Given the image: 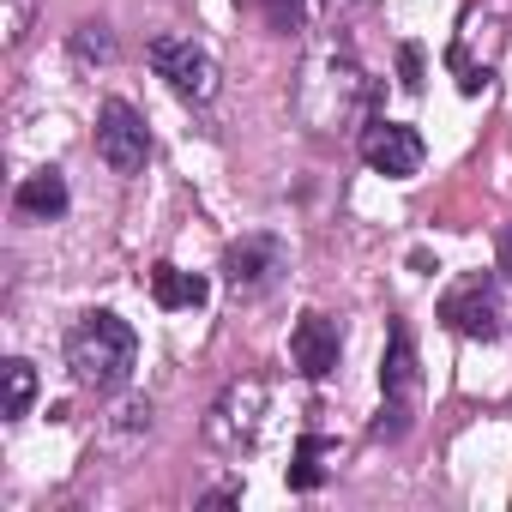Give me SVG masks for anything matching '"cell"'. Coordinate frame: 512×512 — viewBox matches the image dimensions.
<instances>
[{
    "instance_id": "8",
    "label": "cell",
    "mask_w": 512,
    "mask_h": 512,
    "mask_svg": "<svg viewBox=\"0 0 512 512\" xmlns=\"http://www.w3.org/2000/svg\"><path fill=\"white\" fill-rule=\"evenodd\" d=\"M422 157H428V145H422L416 127H404V121H368V133H362V163H368L374 175L410 181V175L422 169Z\"/></svg>"
},
{
    "instance_id": "21",
    "label": "cell",
    "mask_w": 512,
    "mask_h": 512,
    "mask_svg": "<svg viewBox=\"0 0 512 512\" xmlns=\"http://www.w3.org/2000/svg\"><path fill=\"white\" fill-rule=\"evenodd\" d=\"M229 500H241V488H235V482H229V488H211L199 506H229Z\"/></svg>"
},
{
    "instance_id": "14",
    "label": "cell",
    "mask_w": 512,
    "mask_h": 512,
    "mask_svg": "<svg viewBox=\"0 0 512 512\" xmlns=\"http://www.w3.org/2000/svg\"><path fill=\"white\" fill-rule=\"evenodd\" d=\"M332 452H338V446H332L326 434H302V446H296V458H290V488H296V494H314V488L326 482V470H332V464H326Z\"/></svg>"
},
{
    "instance_id": "20",
    "label": "cell",
    "mask_w": 512,
    "mask_h": 512,
    "mask_svg": "<svg viewBox=\"0 0 512 512\" xmlns=\"http://www.w3.org/2000/svg\"><path fill=\"white\" fill-rule=\"evenodd\" d=\"M398 73H404V91H422V49L416 43L398 49Z\"/></svg>"
},
{
    "instance_id": "4",
    "label": "cell",
    "mask_w": 512,
    "mask_h": 512,
    "mask_svg": "<svg viewBox=\"0 0 512 512\" xmlns=\"http://www.w3.org/2000/svg\"><path fill=\"white\" fill-rule=\"evenodd\" d=\"M145 61L157 67V79H163L181 103H211V97H217V61H211L193 37H151Z\"/></svg>"
},
{
    "instance_id": "1",
    "label": "cell",
    "mask_w": 512,
    "mask_h": 512,
    "mask_svg": "<svg viewBox=\"0 0 512 512\" xmlns=\"http://www.w3.org/2000/svg\"><path fill=\"white\" fill-rule=\"evenodd\" d=\"M368 73L344 55V49H320L308 67H302V85H296V109L314 133H344L368 115Z\"/></svg>"
},
{
    "instance_id": "10",
    "label": "cell",
    "mask_w": 512,
    "mask_h": 512,
    "mask_svg": "<svg viewBox=\"0 0 512 512\" xmlns=\"http://www.w3.org/2000/svg\"><path fill=\"white\" fill-rule=\"evenodd\" d=\"M380 392H386V398H404V404H410V392H416V338H410L404 320H392L386 362H380Z\"/></svg>"
},
{
    "instance_id": "19",
    "label": "cell",
    "mask_w": 512,
    "mask_h": 512,
    "mask_svg": "<svg viewBox=\"0 0 512 512\" xmlns=\"http://www.w3.org/2000/svg\"><path fill=\"white\" fill-rule=\"evenodd\" d=\"M410 428V404L404 398H386V410H380V422H374V440H398Z\"/></svg>"
},
{
    "instance_id": "6",
    "label": "cell",
    "mask_w": 512,
    "mask_h": 512,
    "mask_svg": "<svg viewBox=\"0 0 512 512\" xmlns=\"http://www.w3.org/2000/svg\"><path fill=\"white\" fill-rule=\"evenodd\" d=\"M97 157H103L115 175H139V169H145V157H151V133H145V121H139L133 103L109 97V103L97 109Z\"/></svg>"
},
{
    "instance_id": "12",
    "label": "cell",
    "mask_w": 512,
    "mask_h": 512,
    "mask_svg": "<svg viewBox=\"0 0 512 512\" xmlns=\"http://www.w3.org/2000/svg\"><path fill=\"white\" fill-rule=\"evenodd\" d=\"M151 416H157V410H151V398H127V404L103 422V452H121V458H127V452L151 434Z\"/></svg>"
},
{
    "instance_id": "11",
    "label": "cell",
    "mask_w": 512,
    "mask_h": 512,
    "mask_svg": "<svg viewBox=\"0 0 512 512\" xmlns=\"http://www.w3.org/2000/svg\"><path fill=\"white\" fill-rule=\"evenodd\" d=\"M13 205H19L25 217H37V223L67 217V181H61V169H37V175H25L19 193H13Z\"/></svg>"
},
{
    "instance_id": "3",
    "label": "cell",
    "mask_w": 512,
    "mask_h": 512,
    "mask_svg": "<svg viewBox=\"0 0 512 512\" xmlns=\"http://www.w3.org/2000/svg\"><path fill=\"white\" fill-rule=\"evenodd\" d=\"M266 410H272V386L266 380H229L223 392H217V404L205 410V446H217V452H247L253 440H260V428H266Z\"/></svg>"
},
{
    "instance_id": "17",
    "label": "cell",
    "mask_w": 512,
    "mask_h": 512,
    "mask_svg": "<svg viewBox=\"0 0 512 512\" xmlns=\"http://www.w3.org/2000/svg\"><path fill=\"white\" fill-rule=\"evenodd\" d=\"M31 19H37V0H0V49H19L31 37Z\"/></svg>"
},
{
    "instance_id": "7",
    "label": "cell",
    "mask_w": 512,
    "mask_h": 512,
    "mask_svg": "<svg viewBox=\"0 0 512 512\" xmlns=\"http://www.w3.org/2000/svg\"><path fill=\"white\" fill-rule=\"evenodd\" d=\"M440 320L458 332V338H500V284L494 278H482V272H470V278H458L446 296H440Z\"/></svg>"
},
{
    "instance_id": "13",
    "label": "cell",
    "mask_w": 512,
    "mask_h": 512,
    "mask_svg": "<svg viewBox=\"0 0 512 512\" xmlns=\"http://www.w3.org/2000/svg\"><path fill=\"white\" fill-rule=\"evenodd\" d=\"M151 296L157 308H205V278L181 266H151Z\"/></svg>"
},
{
    "instance_id": "2",
    "label": "cell",
    "mask_w": 512,
    "mask_h": 512,
    "mask_svg": "<svg viewBox=\"0 0 512 512\" xmlns=\"http://www.w3.org/2000/svg\"><path fill=\"white\" fill-rule=\"evenodd\" d=\"M133 362H139V338L121 314L97 308L85 314L73 332H67V368L85 392H121L133 380Z\"/></svg>"
},
{
    "instance_id": "22",
    "label": "cell",
    "mask_w": 512,
    "mask_h": 512,
    "mask_svg": "<svg viewBox=\"0 0 512 512\" xmlns=\"http://www.w3.org/2000/svg\"><path fill=\"white\" fill-rule=\"evenodd\" d=\"M500 272H506V284H512V235L500 241Z\"/></svg>"
},
{
    "instance_id": "9",
    "label": "cell",
    "mask_w": 512,
    "mask_h": 512,
    "mask_svg": "<svg viewBox=\"0 0 512 512\" xmlns=\"http://www.w3.org/2000/svg\"><path fill=\"white\" fill-rule=\"evenodd\" d=\"M290 356H296V368H302L308 380H326V374L338 368V356H344V332H338V320H326V314H302L296 332H290Z\"/></svg>"
},
{
    "instance_id": "18",
    "label": "cell",
    "mask_w": 512,
    "mask_h": 512,
    "mask_svg": "<svg viewBox=\"0 0 512 512\" xmlns=\"http://www.w3.org/2000/svg\"><path fill=\"white\" fill-rule=\"evenodd\" d=\"M260 13H266V25L272 31H302V13H308V0H260Z\"/></svg>"
},
{
    "instance_id": "5",
    "label": "cell",
    "mask_w": 512,
    "mask_h": 512,
    "mask_svg": "<svg viewBox=\"0 0 512 512\" xmlns=\"http://www.w3.org/2000/svg\"><path fill=\"white\" fill-rule=\"evenodd\" d=\"M284 272H290V260H284L278 235H241V241L223 247V278H229L235 296H266Z\"/></svg>"
},
{
    "instance_id": "15",
    "label": "cell",
    "mask_w": 512,
    "mask_h": 512,
    "mask_svg": "<svg viewBox=\"0 0 512 512\" xmlns=\"http://www.w3.org/2000/svg\"><path fill=\"white\" fill-rule=\"evenodd\" d=\"M0 380H7V404H0V410H7V422H25L31 404H37V368L25 356H13L7 368H0Z\"/></svg>"
},
{
    "instance_id": "16",
    "label": "cell",
    "mask_w": 512,
    "mask_h": 512,
    "mask_svg": "<svg viewBox=\"0 0 512 512\" xmlns=\"http://www.w3.org/2000/svg\"><path fill=\"white\" fill-rule=\"evenodd\" d=\"M73 55H79V67H109V61H115L109 25H79V31H73Z\"/></svg>"
}]
</instances>
